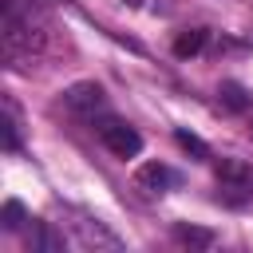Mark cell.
<instances>
[{"instance_id":"8992f818","label":"cell","mask_w":253,"mask_h":253,"mask_svg":"<svg viewBox=\"0 0 253 253\" xmlns=\"http://www.w3.org/2000/svg\"><path fill=\"white\" fill-rule=\"evenodd\" d=\"M206 47V28H190V32H182L178 40H174V55L178 59H190V55H198Z\"/></svg>"},{"instance_id":"9c48e42d","label":"cell","mask_w":253,"mask_h":253,"mask_svg":"<svg viewBox=\"0 0 253 253\" xmlns=\"http://www.w3.org/2000/svg\"><path fill=\"white\" fill-rule=\"evenodd\" d=\"M24 221H28V213H24V202L8 198V202H4V210H0V225H4L8 233H16V229H20Z\"/></svg>"},{"instance_id":"7c38bea8","label":"cell","mask_w":253,"mask_h":253,"mask_svg":"<svg viewBox=\"0 0 253 253\" xmlns=\"http://www.w3.org/2000/svg\"><path fill=\"white\" fill-rule=\"evenodd\" d=\"M0 130H4V150H16V146H20V134H16V123H12V115H4Z\"/></svg>"},{"instance_id":"4fadbf2b","label":"cell","mask_w":253,"mask_h":253,"mask_svg":"<svg viewBox=\"0 0 253 253\" xmlns=\"http://www.w3.org/2000/svg\"><path fill=\"white\" fill-rule=\"evenodd\" d=\"M126 4H134V8H138V4H142V0H126Z\"/></svg>"},{"instance_id":"8fae6325","label":"cell","mask_w":253,"mask_h":253,"mask_svg":"<svg viewBox=\"0 0 253 253\" xmlns=\"http://www.w3.org/2000/svg\"><path fill=\"white\" fill-rule=\"evenodd\" d=\"M174 142H178V146H182L186 154H194V158H210V146H206V142H202L198 134H190V130H182V126L174 130Z\"/></svg>"},{"instance_id":"7a4b0ae2","label":"cell","mask_w":253,"mask_h":253,"mask_svg":"<svg viewBox=\"0 0 253 253\" xmlns=\"http://www.w3.org/2000/svg\"><path fill=\"white\" fill-rule=\"evenodd\" d=\"M99 138H103V146H107L115 158H134V154L142 150V134H138L134 126H126V123H119V119H107V123L99 126Z\"/></svg>"},{"instance_id":"30bf717a","label":"cell","mask_w":253,"mask_h":253,"mask_svg":"<svg viewBox=\"0 0 253 253\" xmlns=\"http://www.w3.org/2000/svg\"><path fill=\"white\" fill-rule=\"evenodd\" d=\"M32 249H43V253H63V237H59V233H55L51 225H36Z\"/></svg>"},{"instance_id":"6da1fadb","label":"cell","mask_w":253,"mask_h":253,"mask_svg":"<svg viewBox=\"0 0 253 253\" xmlns=\"http://www.w3.org/2000/svg\"><path fill=\"white\" fill-rule=\"evenodd\" d=\"M0 40L8 55H40L47 43L43 20L32 0H0Z\"/></svg>"},{"instance_id":"277c9868","label":"cell","mask_w":253,"mask_h":253,"mask_svg":"<svg viewBox=\"0 0 253 253\" xmlns=\"http://www.w3.org/2000/svg\"><path fill=\"white\" fill-rule=\"evenodd\" d=\"M217 178H221V186H229V190H245V194H253V170H249L245 162L221 158V162H217Z\"/></svg>"},{"instance_id":"52a82bcc","label":"cell","mask_w":253,"mask_h":253,"mask_svg":"<svg viewBox=\"0 0 253 253\" xmlns=\"http://www.w3.org/2000/svg\"><path fill=\"white\" fill-rule=\"evenodd\" d=\"M174 237L182 245H194V249H210L213 245V229H202V225H174Z\"/></svg>"},{"instance_id":"5b68a950","label":"cell","mask_w":253,"mask_h":253,"mask_svg":"<svg viewBox=\"0 0 253 253\" xmlns=\"http://www.w3.org/2000/svg\"><path fill=\"white\" fill-rule=\"evenodd\" d=\"M138 186H142L146 194H166V190L174 186V170L162 166V162H146V166L138 170Z\"/></svg>"},{"instance_id":"ba28073f","label":"cell","mask_w":253,"mask_h":253,"mask_svg":"<svg viewBox=\"0 0 253 253\" xmlns=\"http://www.w3.org/2000/svg\"><path fill=\"white\" fill-rule=\"evenodd\" d=\"M217 95H221V103H225L229 111H249V107H253V95H249L241 83H221Z\"/></svg>"},{"instance_id":"3957f363","label":"cell","mask_w":253,"mask_h":253,"mask_svg":"<svg viewBox=\"0 0 253 253\" xmlns=\"http://www.w3.org/2000/svg\"><path fill=\"white\" fill-rule=\"evenodd\" d=\"M63 107L67 111H75V115H95V111H103L107 107V95H103V87L99 83H75V87H67L63 91Z\"/></svg>"}]
</instances>
